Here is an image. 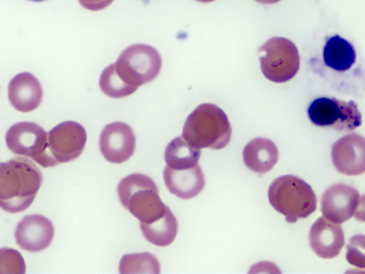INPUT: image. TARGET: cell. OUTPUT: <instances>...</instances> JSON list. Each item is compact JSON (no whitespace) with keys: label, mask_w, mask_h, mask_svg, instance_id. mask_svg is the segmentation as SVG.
I'll return each mask as SVG.
<instances>
[{"label":"cell","mask_w":365,"mask_h":274,"mask_svg":"<svg viewBox=\"0 0 365 274\" xmlns=\"http://www.w3.org/2000/svg\"><path fill=\"white\" fill-rule=\"evenodd\" d=\"M5 138L14 154L31 157L38 163L46 146L47 133L34 122L23 121L11 126Z\"/></svg>","instance_id":"obj_10"},{"label":"cell","mask_w":365,"mask_h":274,"mask_svg":"<svg viewBox=\"0 0 365 274\" xmlns=\"http://www.w3.org/2000/svg\"><path fill=\"white\" fill-rule=\"evenodd\" d=\"M87 139L85 128L75 121L59 123L47 133L46 146L38 164L43 168L75 160L82 153Z\"/></svg>","instance_id":"obj_6"},{"label":"cell","mask_w":365,"mask_h":274,"mask_svg":"<svg viewBox=\"0 0 365 274\" xmlns=\"http://www.w3.org/2000/svg\"><path fill=\"white\" fill-rule=\"evenodd\" d=\"M356 59L354 47L346 39L336 34L327 40L323 48V59L329 68L339 72L348 71Z\"/></svg>","instance_id":"obj_18"},{"label":"cell","mask_w":365,"mask_h":274,"mask_svg":"<svg viewBox=\"0 0 365 274\" xmlns=\"http://www.w3.org/2000/svg\"><path fill=\"white\" fill-rule=\"evenodd\" d=\"M99 86L101 91L112 98H123L130 96L136 90L127 85L117 73L114 64L107 66L102 72Z\"/></svg>","instance_id":"obj_22"},{"label":"cell","mask_w":365,"mask_h":274,"mask_svg":"<svg viewBox=\"0 0 365 274\" xmlns=\"http://www.w3.org/2000/svg\"><path fill=\"white\" fill-rule=\"evenodd\" d=\"M309 238L312 249L322 258L336 257L344 245L341 226L324 216L317 218L312 224Z\"/></svg>","instance_id":"obj_14"},{"label":"cell","mask_w":365,"mask_h":274,"mask_svg":"<svg viewBox=\"0 0 365 274\" xmlns=\"http://www.w3.org/2000/svg\"><path fill=\"white\" fill-rule=\"evenodd\" d=\"M360 203V195L356 188L344 183H338L330 186L323 193L321 210L324 218L340 224L358 212Z\"/></svg>","instance_id":"obj_9"},{"label":"cell","mask_w":365,"mask_h":274,"mask_svg":"<svg viewBox=\"0 0 365 274\" xmlns=\"http://www.w3.org/2000/svg\"><path fill=\"white\" fill-rule=\"evenodd\" d=\"M43 175L38 167L25 157L0 162V208L16 213L27 209L41 187Z\"/></svg>","instance_id":"obj_1"},{"label":"cell","mask_w":365,"mask_h":274,"mask_svg":"<svg viewBox=\"0 0 365 274\" xmlns=\"http://www.w3.org/2000/svg\"><path fill=\"white\" fill-rule=\"evenodd\" d=\"M121 204L140 220L150 223L162 217L167 208L159 196L153 179L142 173H133L123 178L117 188Z\"/></svg>","instance_id":"obj_3"},{"label":"cell","mask_w":365,"mask_h":274,"mask_svg":"<svg viewBox=\"0 0 365 274\" xmlns=\"http://www.w3.org/2000/svg\"><path fill=\"white\" fill-rule=\"evenodd\" d=\"M256 1H258L259 3L264 4L267 0H255Z\"/></svg>","instance_id":"obj_27"},{"label":"cell","mask_w":365,"mask_h":274,"mask_svg":"<svg viewBox=\"0 0 365 274\" xmlns=\"http://www.w3.org/2000/svg\"><path fill=\"white\" fill-rule=\"evenodd\" d=\"M200 153V149L191 146L182 136H178L166 146L165 161L171 168L186 169L197 164Z\"/></svg>","instance_id":"obj_20"},{"label":"cell","mask_w":365,"mask_h":274,"mask_svg":"<svg viewBox=\"0 0 365 274\" xmlns=\"http://www.w3.org/2000/svg\"><path fill=\"white\" fill-rule=\"evenodd\" d=\"M163 179L168 190L182 199H190L203 189L205 181L200 166L186 169H173L168 166L163 171Z\"/></svg>","instance_id":"obj_16"},{"label":"cell","mask_w":365,"mask_h":274,"mask_svg":"<svg viewBox=\"0 0 365 274\" xmlns=\"http://www.w3.org/2000/svg\"><path fill=\"white\" fill-rule=\"evenodd\" d=\"M364 236L357 235L350 239L347 245L346 259L350 264L364 268Z\"/></svg>","instance_id":"obj_24"},{"label":"cell","mask_w":365,"mask_h":274,"mask_svg":"<svg viewBox=\"0 0 365 274\" xmlns=\"http://www.w3.org/2000/svg\"><path fill=\"white\" fill-rule=\"evenodd\" d=\"M54 235L52 222L45 216H24L18 223L14 236L19 247L29 252H39L50 245Z\"/></svg>","instance_id":"obj_13"},{"label":"cell","mask_w":365,"mask_h":274,"mask_svg":"<svg viewBox=\"0 0 365 274\" xmlns=\"http://www.w3.org/2000/svg\"><path fill=\"white\" fill-rule=\"evenodd\" d=\"M81 5L86 9L99 11L109 6L113 0H78Z\"/></svg>","instance_id":"obj_25"},{"label":"cell","mask_w":365,"mask_h":274,"mask_svg":"<svg viewBox=\"0 0 365 274\" xmlns=\"http://www.w3.org/2000/svg\"><path fill=\"white\" fill-rule=\"evenodd\" d=\"M307 114L315 126L331 127L340 131H351L361 124V113L353 101L317 98L311 102Z\"/></svg>","instance_id":"obj_8"},{"label":"cell","mask_w":365,"mask_h":274,"mask_svg":"<svg viewBox=\"0 0 365 274\" xmlns=\"http://www.w3.org/2000/svg\"><path fill=\"white\" fill-rule=\"evenodd\" d=\"M268 198L289 223L308 217L317 208V198L312 187L293 175L277 178L269 188Z\"/></svg>","instance_id":"obj_4"},{"label":"cell","mask_w":365,"mask_h":274,"mask_svg":"<svg viewBox=\"0 0 365 274\" xmlns=\"http://www.w3.org/2000/svg\"><path fill=\"white\" fill-rule=\"evenodd\" d=\"M278 158L279 152L274 143L264 138L252 140L243 150L245 165L258 173L269 171L277 162Z\"/></svg>","instance_id":"obj_17"},{"label":"cell","mask_w":365,"mask_h":274,"mask_svg":"<svg viewBox=\"0 0 365 274\" xmlns=\"http://www.w3.org/2000/svg\"><path fill=\"white\" fill-rule=\"evenodd\" d=\"M231 135V126L225 112L215 104L202 103L187 116L182 136L199 149H221L229 143Z\"/></svg>","instance_id":"obj_2"},{"label":"cell","mask_w":365,"mask_h":274,"mask_svg":"<svg viewBox=\"0 0 365 274\" xmlns=\"http://www.w3.org/2000/svg\"><path fill=\"white\" fill-rule=\"evenodd\" d=\"M30 1H45V0H30Z\"/></svg>","instance_id":"obj_28"},{"label":"cell","mask_w":365,"mask_h":274,"mask_svg":"<svg viewBox=\"0 0 365 274\" xmlns=\"http://www.w3.org/2000/svg\"><path fill=\"white\" fill-rule=\"evenodd\" d=\"M8 96L13 107L21 112H29L41 103L43 91L38 80L31 73L23 72L9 82Z\"/></svg>","instance_id":"obj_15"},{"label":"cell","mask_w":365,"mask_h":274,"mask_svg":"<svg viewBox=\"0 0 365 274\" xmlns=\"http://www.w3.org/2000/svg\"><path fill=\"white\" fill-rule=\"evenodd\" d=\"M114 65L120 78L137 90L140 86L156 78L162 66V60L155 48L138 44L126 48Z\"/></svg>","instance_id":"obj_5"},{"label":"cell","mask_w":365,"mask_h":274,"mask_svg":"<svg viewBox=\"0 0 365 274\" xmlns=\"http://www.w3.org/2000/svg\"><path fill=\"white\" fill-rule=\"evenodd\" d=\"M258 53L262 72L272 81H287L297 74L299 68L297 48L288 39L271 38L259 49Z\"/></svg>","instance_id":"obj_7"},{"label":"cell","mask_w":365,"mask_h":274,"mask_svg":"<svg viewBox=\"0 0 365 274\" xmlns=\"http://www.w3.org/2000/svg\"><path fill=\"white\" fill-rule=\"evenodd\" d=\"M196 1H200V2H202V3H208V2L213 1L215 0H196Z\"/></svg>","instance_id":"obj_26"},{"label":"cell","mask_w":365,"mask_h":274,"mask_svg":"<svg viewBox=\"0 0 365 274\" xmlns=\"http://www.w3.org/2000/svg\"><path fill=\"white\" fill-rule=\"evenodd\" d=\"M99 146L110 163H122L133 154L135 136L130 126L123 122L107 124L100 135Z\"/></svg>","instance_id":"obj_11"},{"label":"cell","mask_w":365,"mask_h":274,"mask_svg":"<svg viewBox=\"0 0 365 274\" xmlns=\"http://www.w3.org/2000/svg\"><path fill=\"white\" fill-rule=\"evenodd\" d=\"M140 226L146 240L162 247L169 245L173 242L178 228L177 219L169 208L162 217L150 223H140Z\"/></svg>","instance_id":"obj_19"},{"label":"cell","mask_w":365,"mask_h":274,"mask_svg":"<svg viewBox=\"0 0 365 274\" xmlns=\"http://www.w3.org/2000/svg\"><path fill=\"white\" fill-rule=\"evenodd\" d=\"M120 273H160V265L148 252L124 255L119 264Z\"/></svg>","instance_id":"obj_21"},{"label":"cell","mask_w":365,"mask_h":274,"mask_svg":"<svg viewBox=\"0 0 365 274\" xmlns=\"http://www.w3.org/2000/svg\"><path fill=\"white\" fill-rule=\"evenodd\" d=\"M26 265L21 253L9 248H0V273H25Z\"/></svg>","instance_id":"obj_23"},{"label":"cell","mask_w":365,"mask_h":274,"mask_svg":"<svg viewBox=\"0 0 365 274\" xmlns=\"http://www.w3.org/2000/svg\"><path fill=\"white\" fill-rule=\"evenodd\" d=\"M332 162L336 170L347 176L361 175L365 171V141L357 134L346 135L331 148Z\"/></svg>","instance_id":"obj_12"}]
</instances>
